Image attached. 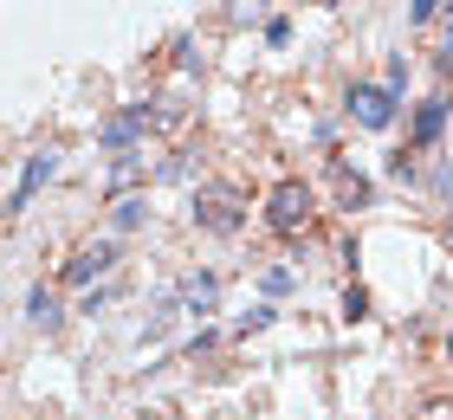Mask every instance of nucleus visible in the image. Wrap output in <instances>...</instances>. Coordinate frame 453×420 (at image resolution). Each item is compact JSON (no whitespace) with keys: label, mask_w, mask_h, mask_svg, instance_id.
Here are the masks:
<instances>
[{"label":"nucleus","mask_w":453,"mask_h":420,"mask_svg":"<svg viewBox=\"0 0 453 420\" xmlns=\"http://www.w3.org/2000/svg\"><path fill=\"white\" fill-rule=\"evenodd\" d=\"M265 226H273V233H304V226H311V187L298 175L265 195Z\"/></svg>","instance_id":"1"},{"label":"nucleus","mask_w":453,"mask_h":420,"mask_svg":"<svg viewBox=\"0 0 453 420\" xmlns=\"http://www.w3.org/2000/svg\"><path fill=\"white\" fill-rule=\"evenodd\" d=\"M195 226H208V233H240L246 226V201L234 187H201L195 195Z\"/></svg>","instance_id":"2"},{"label":"nucleus","mask_w":453,"mask_h":420,"mask_svg":"<svg viewBox=\"0 0 453 420\" xmlns=\"http://www.w3.org/2000/svg\"><path fill=\"white\" fill-rule=\"evenodd\" d=\"M349 117H357L363 130H388V117H395V91H388V84H349Z\"/></svg>","instance_id":"3"},{"label":"nucleus","mask_w":453,"mask_h":420,"mask_svg":"<svg viewBox=\"0 0 453 420\" xmlns=\"http://www.w3.org/2000/svg\"><path fill=\"white\" fill-rule=\"evenodd\" d=\"M52 175H58V149H39V156L27 162V175L13 181V201H7V207L19 214V207H27V201H33V195H39V187H46Z\"/></svg>","instance_id":"4"},{"label":"nucleus","mask_w":453,"mask_h":420,"mask_svg":"<svg viewBox=\"0 0 453 420\" xmlns=\"http://www.w3.org/2000/svg\"><path fill=\"white\" fill-rule=\"evenodd\" d=\"M111 259H117V246H111V240H97V246H85V252H72L65 285H91L97 271H111Z\"/></svg>","instance_id":"5"},{"label":"nucleus","mask_w":453,"mask_h":420,"mask_svg":"<svg viewBox=\"0 0 453 420\" xmlns=\"http://www.w3.org/2000/svg\"><path fill=\"white\" fill-rule=\"evenodd\" d=\"M142 130H150V111H142V103H130L123 117H111V123H104V149H123V142H136Z\"/></svg>","instance_id":"6"},{"label":"nucleus","mask_w":453,"mask_h":420,"mask_svg":"<svg viewBox=\"0 0 453 420\" xmlns=\"http://www.w3.org/2000/svg\"><path fill=\"white\" fill-rule=\"evenodd\" d=\"M447 111H453L447 97H427V103H421V117H415V142H434V136L447 130Z\"/></svg>","instance_id":"7"},{"label":"nucleus","mask_w":453,"mask_h":420,"mask_svg":"<svg viewBox=\"0 0 453 420\" xmlns=\"http://www.w3.org/2000/svg\"><path fill=\"white\" fill-rule=\"evenodd\" d=\"M181 304H188V310H214V279H208V271H195V279L181 285Z\"/></svg>","instance_id":"8"},{"label":"nucleus","mask_w":453,"mask_h":420,"mask_svg":"<svg viewBox=\"0 0 453 420\" xmlns=\"http://www.w3.org/2000/svg\"><path fill=\"white\" fill-rule=\"evenodd\" d=\"M27 310H33V324H58V298H52V291H33V298H27Z\"/></svg>","instance_id":"9"},{"label":"nucleus","mask_w":453,"mask_h":420,"mask_svg":"<svg viewBox=\"0 0 453 420\" xmlns=\"http://www.w3.org/2000/svg\"><path fill=\"white\" fill-rule=\"evenodd\" d=\"M343 317H349V324L369 317V291H363V285H349V291H343Z\"/></svg>","instance_id":"10"},{"label":"nucleus","mask_w":453,"mask_h":420,"mask_svg":"<svg viewBox=\"0 0 453 420\" xmlns=\"http://www.w3.org/2000/svg\"><path fill=\"white\" fill-rule=\"evenodd\" d=\"M136 220H142V201H117V226H123V233H130Z\"/></svg>","instance_id":"11"},{"label":"nucleus","mask_w":453,"mask_h":420,"mask_svg":"<svg viewBox=\"0 0 453 420\" xmlns=\"http://www.w3.org/2000/svg\"><path fill=\"white\" fill-rule=\"evenodd\" d=\"M415 420H453V401H427V408H421Z\"/></svg>","instance_id":"12"},{"label":"nucleus","mask_w":453,"mask_h":420,"mask_svg":"<svg viewBox=\"0 0 453 420\" xmlns=\"http://www.w3.org/2000/svg\"><path fill=\"white\" fill-rule=\"evenodd\" d=\"M434 7H441V0H415V7H408V19H434Z\"/></svg>","instance_id":"13"},{"label":"nucleus","mask_w":453,"mask_h":420,"mask_svg":"<svg viewBox=\"0 0 453 420\" xmlns=\"http://www.w3.org/2000/svg\"><path fill=\"white\" fill-rule=\"evenodd\" d=\"M318 7H337V0H318Z\"/></svg>","instance_id":"14"},{"label":"nucleus","mask_w":453,"mask_h":420,"mask_svg":"<svg viewBox=\"0 0 453 420\" xmlns=\"http://www.w3.org/2000/svg\"><path fill=\"white\" fill-rule=\"evenodd\" d=\"M447 349H453V336H447Z\"/></svg>","instance_id":"15"},{"label":"nucleus","mask_w":453,"mask_h":420,"mask_svg":"<svg viewBox=\"0 0 453 420\" xmlns=\"http://www.w3.org/2000/svg\"><path fill=\"white\" fill-rule=\"evenodd\" d=\"M447 233H453V226H447Z\"/></svg>","instance_id":"16"}]
</instances>
